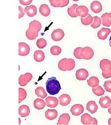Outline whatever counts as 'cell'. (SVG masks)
Here are the masks:
<instances>
[{
    "instance_id": "obj_1",
    "label": "cell",
    "mask_w": 111,
    "mask_h": 125,
    "mask_svg": "<svg viewBox=\"0 0 111 125\" xmlns=\"http://www.w3.org/2000/svg\"><path fill=\"white\" fill-rule=\"evenodd\" d=\"M46 87L47 92L51 95L58 94L61 90L60 83L57 78L54 77L49 78L46 83Z\"/></svg>"
},
{
    "instance_id": "obj_2",
    "label": "cell",
    "mask_w": 111,
    "mask_h": 125,
    "mask_svg": "<svg viewBox=\"0 0 111 125\" xmlns=\"http://www.w3.org/2000/svg\"><path fill=\"white\" fill-rule=\"evenodd\" d=\"M42 28L41 23L37 20H34L30 22L28 29L32 34H36L38 33Z\"/></svg>"
},
{
    "instance_id": "obj_3",
    "label": "cell",
    "mask_w": 111,
    "mask_h": 125,
    "mask_svg": "<svg viewBox=\"0 0 111 125\" xmlns=\"http://www.w3.org/2000/svg\"><path fill=\"white\" fill-rule=\"evenodd\" d=\"M94 51L90 47H85L82 48L81 51V55L82 59L85 60H90L94 55Z\"/></svg>"
},
{
    "instance_id": "obj_4",
    "label": "cell",
    "mask_w": 111,
    "mask_h": 125,
    "mask_svg": "<svg viewBox=\"0 0 111 125\" xmlns=\"http://www.w3.org/2000/svg\"><path fill=\"white\" fill-rule=\"evenodd\" d=\"M32 74L30 73H26L24 74H22L19 78V84L21 86L26 85L28 82L32 79Z\"/></svg>"
},
{
    "instance_id": "obj_5",
    "label": "cell",
    "mask_w": 111,
    "mask_h": 125,
    "mask_svg": "<svg viewBox=\"0 0 111 125\" xmlns=\"http://www.w3.org/2000/svg\"><path fill=\"white\" fill-rule=\"evenodd\" d=\"M19 55L25 56L28 55L30 52L29 46L25 42H19Z\"/></svg>"
},
{
    "instance_id": "obj_6",
    "label": "cell",
    "mask_w": 111,
    "mask_h": 125,
    "mask_svg": "<svg viewBox=\"0 0 111 125\" xmlns=\"http://www.w3.org/2000/svg\"><path fill=\"white\" fill-rule=\"evenodd\" d=\"M65 36L64 31L60 29L55 30L51 34V38L54 41H59L62 40Z\"/></svg>"
},
{
    "instance_id": "obj_7",
    "label": "cell",
    "mask_w": 111,
    "mask_h": 125,
    "mask_svg": "<svg viewBox=\"0 0 111 125\" xmlns=\"http://www.w3.org/2000/svg\"><path fill=\"white\" fill-rule=\"evenodd\" d=\"M88 71L84 68L78 69L76 72V77L78 80L84 81L88 77Z\"/></svg>"
},
{
    "instance_id": "obj_8",
    "label": "cell",
    "mask_w": 111,
    "mask_h": 125,
    "mask_svg": "<svg viewBox=\"0 0 111 125\" xmlns=\"http://www.w3.org/2000/svg\"><path fill=\"white\" fill-rule=\"evenodd\" d=\"M84 111V108L81 104H77L72 106L70 111L74 116H78L82 114Z\"/></svg>"
},
{
    "instance_id": "obj_9",
    "label": "cell",
    "mask_w": 111,
    "mask_h": 125,
    "mask_svg": "<svg viewBox=\"0 0 111 125\" xmlns=\"http://www.w3.org/2000/svg\"><path fill=\"white\" fill-rule=\"evenodd\" d=\"M76 13L77 16L81 17H85L88 15V8L84 5L78 6L76 9Z\"/></svg>"
},
{
    "instance_id": "obj_10",
    "label": "cell",
    "mask_w": 111,
    "mask_h": 125,
    "mask_svg": "<svg viewBox=\"0 0 111 125\" xmlns=\"http://www.w3.org/2000/svg\"><path fill=\"white\" fill-rule=\"evenodd\" d=\"M100 66L102 72H109L111 69V61L107 59H102L100 62Z\"/></svg>"
},
{
    "instance_id": "obj_11",
    "label": "cell",
    "mask_w": 111,
    "mask_h": 125,
    "mask_svg": "<svg viewBox=\"0 0 111 125\" xmlns=\"http://www.w3.org/2000/svg\"><path fill=\"white\" fill-rule=\"evenodd\" d=\"M59 103L60 105L62 106H66L69 104L71 98L69 95L67 94H63L59 97Z\"/></svg>"
},
{
    "instance_id": "obj_12",
    "label": "cell",
    "mask_w": 111,
    "mask_h": 125,
    "mask_svg": "<svg viewBox=\"0 0 111 125\" xmlns=\"http://www.w3.org/2000/svg\"><path fill=\"white\" fill-rule=\"evenodd\" d=\"M46 105L50 108H55L58 104V100L55 97H48L45 100Z\"/></svg>"
},
{
    "instance_id": "obj_13",
    "label": "cell",
    "mask_w": 111,
    "mask_h": 125,
    "mask_svg": "<svg viewBox=\"0 0 111 125\" xmlns=\"http://www.w3.org/2000/svg\"><path fill=\"white\" fill-rule=\"evenodd\" d=\"M111 32L110 29L102 28L97 32V36L100 40H105L107 39Z\"/></svg>"
},
{
    "instance_id": "obj_14",
    "label": "cell",
    "mask_w": 111,
    "mask_h": 125,
    "mask_svg": "<svg viewBox=\"0 0 111 125\" xmlns=\"http://www.w3.org/2000/svg\"><path fill=\"white\" fill-rule=\"evenodd\" d=\"M90 9L94 13H99L102 9V7L100 2L98 1H94L90 4Z\"/></svg>"
},
{
    "instance_id": "obj_15",
    "label": "cell",
    "mask_w": 111,
    "mask_h": 125,
    "mask_svg": "<svg viewBox=\"0 0 111 125\" xmlns=\"http://www.w3.org/2000/svg\"><path fill=\"white\" fill-rule=\"evenodd\" d=\"M99 103L102 108H109L111 104V99L107 96L102 97L100 98Z\"/></svg>"
},
{
    "instance_id": "obj_16",
    "label": "cell",
    "mask_w": 111,
    "mask_h": 125,
    "mask_svg": "<svg viewBox=\"0 0 111 125\" xmlns=\"http://www.w3.org/2000/svg\"><path fill=\"white\" fill-rule=\"evenodd\" d=\"M25 12L29 17H33L37 13V9L36 6L32 5L26 7L25 8Z\"/></svg>"
},
{
    "instance_id": "obj_17",
    "label": "cell",
    "mask_w": 111,
    "mask_h": 125,
    "mask_svg": "<svg viewBox=\"0 0 111 125\" xmlns=\"http://www.w3.org/2000/svg\"><path fill=\"white\" fill-rule=\"evenodd\" d=\"M70 120V117L68 114H63L60 116L57 125H68Z\"/></svg>"
},
{
    "instance_id": "obj_18",
    "label": "cell",
    "mask_w": 111,
    "mask_h": 125,
    "mask_svg": "<svg viewBox=\"0 0 111 125\" xmlns=\"http://www.w3.org/2000/svg\"><path fill=\"white\" fill-rule=\"evenodd\" d=\"M98 106L94 101H90L87 103L86 109L88 112L91 114L95 113L98 110Z\"/></svg>"
},
{
    "instance_id": "obj_19",
    "label": "cell",
    "mask_w": 111,
    "mask_h": 125,
    "mask_svg": "<svg viewBox=\"0 0 111 125\" xmlns=\"http://www.w3.org/2000/svg\"><path fill=\"white\" fill-rule=\"evenodd\" d=\"M30 114V109L26 105H23L19 107V114L22 117H25L28 116Z\"/></svg>"
},
{
    "instance_id": "obj_20",
    "label": "cell",
    "mask_w": 111,
    "mask_h": 125,
    "mask_svg": "<svg viewBox=\"0 0 111 125\" xmlns=\"http://www.w3.org/2000/svg\"><path fill=\"white\" fill-rule=\"evenodd\" d=\"M46 118L49 120L55 119L58 116V113L56 110H47L45 113Z\"/></svg>"
},
{
    "instance_id": "obj_21",
    "label": "cell",
    "mask_w": 111,
    "mask_h": 125,
    "mask_svg": "<svg viewBox=\"0 0 111 125\" xmlns=\"http://www.w3.org/2000/svg\"><path fill=\"white\" fill-rule=\"evenodd\" d=\"M39 12L42 15L47 17L50 14L51 10L47 4H43L40 7Z\"/></svg>"
},
{
    "instance_id": "obj_22",
    "label": "cell",
    "mask_w": 111,
    "mask_h": 125,
    "mask_svg": "<svg viewBox=\"0 0 111 125\" xmlns=\"http://www.w3.org/2000/svg\"><path fill=\"white\" fill-rule=\"evenodd\" d=\"M34 58L38 62H42L45 59L44 53L42 50H37L34 52Z\"/></svg>"
},
{
    "instance_id": "obj_23",
    "label": "cell",
    "mask_w": 111,
    "mask_h": 125,
    "mask_svg": "<svg viewBox=\"0 0 111 125\" xmlns=\"http://www.w3.org/2000/svg\"><path fill=\"white\" fill-rule=\"evenodd\" d=\"M46 103L43 100L41 99L37 98L35 99L34 102V108L37 110H42L45 107Z\"/></svg>"
},
{
    "instance_id": "obj_24",
    "label": "cell",
    "mask_w": 111,
    "mask_h": 125,
    "mask_svg": "<svg viewBox=\"0 0 111 125\" xmlns=\"http://www.w3.org/2000/svg\"><path fill=\"white\" fill-rule=\"evenodd\" d=\"M93 118L87 113L83 114L81 116V122L84 125H90L93 122Z\"/></svg>"
},
{
    "instance_id": "obj_25",
    "label": "cell",
    "mask_w": 111,
    "mask_h": 125,
    "mask_svg": "<svg viewBox=\"0 0 111 125\" xmlns=\"http://www.w3.org/2000/svg\"><path fill=\"white\" fill-rule=\"evenodd\" d=\"M75 66V60L72 59H67L65 64V68L66 71H70L73 70Z\"/></svg>"
},
{
    "instance_id": "obj_26",
    "label": "cell",
    "mask_w": 111,
    "mask_h": 125,
    "mask_svg": "<svg viewBox=\"0 0 111 125\" xmlns=\"http://www.w3.org/2000/svg\"><path fill=\"white\" fill-rule=\"evenodd\" d=\"M87 82L89 86L94 88L96 87L99 85L100 81L97 77L95 76H92L87 81Z\"/></svg>"
},
{
    "instance_id": "obj_27",
    "label": "cell",
    "mask_w": 111,
    "mask_h": 125,
    "mask_svg": "<svg viewBox=\"0 0 111 125\" xmlns=\"http://www.w3.org/2000/svg\"><path fill=\"white\" fill-rule=\"evenodd\" d=\"M35 93L36 95L41 98H45L47 96V94L45 91L43 87H39L35 90Z\"/></svg>"
},
{
    "instance_id": "obj_28",
    "label": "cell",
    "mask_w": 111,
    "mask_h": 125,
    "mask_svg": "<svg viewBox=\"0 0 111 125\" xmlns=\"http://www.w3.org/2000/svg\"><path fill=\"white\" fill-rule=\"evenodd\" d=\"M78 5L77 4H73L72 6L68 8V15L72 17H77V16L76 13V9Z\"/></svg>"
},
{
    "instance_id": "obj_29",
    "label": "cell",
    "mask_w": 111,
    "mask_h": 125,
    "mask_svg": "<svg viewBox=\"0 0 111 125\" xmlns=\"http://www.w3.org/2000/svg\"><path fill=\"white\" fill-rule=\"evenodd\" d=\"M81 23L83 25L87 26L92 24L93 22V17L90 15V14H88V15L86 17H81Z\"/></svg>"
},
{
    "instance_id": "obj_30",
    "label": "cell",
    "mask_w": 111,
    "mask_h": 125,
    "mask_svg": "<svg viewBox=\"0 0 111 125\" xmlns=\"http://www.w3.org/2000/svg\"><path fill=\"white\" fill-rule=\"evenodd\" d=\"M101 23V20L100 17L97 16H94L93 17V23L90 25L91 27L94 29L100 27Z\"/></svg>"
},
{
    "instance_id": "obj_31",
    "label": "cell",
    "mask_w": 111,
    "mask_h": 125,
    "mask_svg": "<svg viewBox=\"0 0 111 125\" xmlns=\"http://www.w3.org/2000/svg\"><path fill=\"white\" fill-rule=\"evenodd\" d=\"M92 90L93 93L97 96L103 95L105 93V91L102 89L101 86L98 85L96 87L92 88Z\"/></svg>"
},
{
    "instance_id": "obj_32",
    "label": "cell",
    "mask_w": 111,
    "mask_h": 125,
    "mask_svg": "<svg viewBox=\"0 0 111 125\" xmlns=\"http://www.w3.org/2000/svg\"><path fill=\"white\" fill-rule=\"evenodd\" d=\"M27 96V93L25 90L22 88H19V103L24 100L26 98Z\"/></svg>"
},
{
    "instance_id": "obj_33",
    "label": "cell",
    "mask_w": 111,
    "mask_h": 125,
    "mask_svg": "<svg viewBox=\"0 0 111 125\" xmlns=\"http://www.w3.org/2000/svg\"><path fill=\"white\" fill-rule=\"evenodd\" d=\"M51 54L53 55H58L62 52V49L59 46H53L50 49Z\"/></svg>"
},
{
    "instance_id": "obj_34",
    "label": "cell",
    "mask_w": 111,
    "mask_h": 125,
    "mask_svg": "<svg viewBox=\"0 0 111 125\" xmlns=\"http://www.w3.org/2000/svg\"><path fill=\"white\" fill-rule=\"evenodd\" d=\"M47 41L43 38H40L37 40L36 42V45L38 48L40 49H43L47 46Z\"/></svg>"
},
{
    "instance_id": "obj_35",
    "label": "cell",
    "mask_w": 111,
    "mask_h": 125,
    "mask_svg": "<svg viewBox=\"0 0 111 125\" xmlns=\"http://www.w3.org/2000/svg\"><path fill=\"white\" fill-rule=\"evenodd\" d=\"M107 13H104L101 16V23L103 26L105 27H109L110 26V25L108 23L107 20Z\"/></svg>"
},
{
    "instance_id": "obj_36",
    "label": "cell",
    "mask_w": 111,
    "mask_h": 125,
    "mask_svg": "<svg viewBox=\"0 0 111 125\" xmlns=\"http://www.w3.org/2000/svg\"><path fill=\"white\" fill-rule=\"evenodd\" d=\"M67 59H66V58H64V59H61L59 62L58 68L60 70L65 71V72L66 71L65 68V63L66 62Z\"/></svg>"
},
{
    "instance_id": "obj_37",
    "label": "cell",
    "mask_w": 111,
    "mask_h": 125,
    "mask_svg": "<svg viewBox=\"0 0 111 125\" xmlns=\"http://www.w3.org/2000/svg\"><path fill=\"white\" fill-rule=\"evenodd\" d=\"M82 48L77 47L76 48L74 51V55L75 57L78 59H82V58L81 55V51Z\"/></svg>"
},
{
    "instance_id": "obj_38",
    "label": "cell",
    "mask_w": 111,
    "mask_h": 125,
    "mask_svg": "<svg viewBox=\"0 0 111 125\" xmlns=\"http://www.w3.org/2000/svg\"><path fill=\"white\" fill-rule=\"evenodd\" d=\"M38 35V33L36 34H33L31 33L29 31L28 29L26 31V36L27 39L28 40H34L36 39V38L37 37Z\"/></svg>"
},
{
    "instance_id": "obj_39",
    "label": "cell",
    "mask_w": 111,
    "mask_h": 125,
    "mask_svg": "<svg viewBox=\"0 0 111 125\" xmlns=\"http://www.w3.org/2000/svg\"><path fill=\"white\" fill-rule=\"evenodd\" d=\"M49 2L50 3L51 6H53L54 8L60 7L62 4V0H50Z\"/></svg>"
},
{
    "instance_id": "obj_40",
    "label": "cell",
    "mask_w": 111,
    "mask_h": 125,
    "mask_svg": "<svg viewBox=\"0 0 111 125\" xmlns=\"http://www.w3.org/2000/svg\"><path fill=\"white\" fill-rule=\"evenodd\" d=\"M103 86L106 91L108 92H111V80L105 81Z\"/></svg>"
},
{
    "instance_id": "obj_41",
    "label": "cell",
    "mask_w": 111,
    "mask_h": 125,
    "mask_svg": "<svg viewBox=\"0 0 111 125\" xmlns=\"http://www.w3.org/2000/svg\"><path fill=\"white\" fill-rule=\"evenodd\" d=\"M102 76H103L104 78H109L111 77V69L107 72H102Z\"/></svg>"
},
{
    "instance_id": "obj_42",
    "label": "cell",
    "mask_w": 111,
    "mask_h": 125,
    "mask_svg": "<svg viewBox=\"0 0 111 125\" xmlns=\"http://www.w3.org/2000/svg\"><path fill=\"white\" fill-rule=\"evenodd\" d=\"M19 19H20L22 17H23L24 16L25 13L24 11V9H23V8H22L20 6L19 7Z\"/></svg>"
},
{
    "instance_id": "obj_43",
    "label": "cell",
    "mask_w": 111,
    "mask_h": 125,
    "mask_svg": "<svg viewBox=\"0 0 111 125\" xmlns=\"http://www.w3.org/2000/svg\"><path fill=\"white\" fill-rule=\"evenodd\" d=\"M32 2V0H20L19 2L21 4L23 5H28L29 4H31Z\"/></svg>"
},
{
    "instance_id": "obj_44",
    "label": "cell",
    "mask_w": 111,
    "mask_h": 125,
    "mask_svg": "<svg viewBox=\"0 0 111 125\" xmlns=\"http://www.w3.org/2000/svg\"><path fill=\"white\" fill-rule=\"evenodd\" d=\"M69 3V0H62V4L60 8H62L64 7L65 6L68 5Z\"/></svg>"
},
{
    "instance_id": "obj_45",
    "label": "cell",
    "mask_w": 111,
    "mask_h": 125,
    "mask_svg": "<svg viewBox=\"0 0 111 125\" xmlns=\"http://www.w3.org/2000/svg\"><path fill=\"white\" fill-rule=\"evenodd\" d=\"M107 20L109 25L111 26V12L108 13L107 15Z\"/></svg>"
},
{
    "instance_id": "obj_46",
    "label": "cell",
    "mask_w": 111,
    "mask_h": 125,
    "mask_svg": "<svg viewBox=\"0 0 111 125\" xmlns=\"http://www.w3.org/2000/svg\"><path fill=\"white\" fill-rule=\"evenodd\" d=\"M98 124L97 123V121L95 118H93V122L91 123V125H97Z\"/></svg>"
},
{
    "instance_id": "obj_47",
    "label": "cell",
    "mask_w": 111,
    "mask_h": 125,
    "mask_svg": "<svg viewBox=\"0 0 111 125\" xmlns=\"http://www.w3.org/2000/svg\"><path fill=\"white\" fill-rule=\"evenodd\" d=\"M108 112L109 113V114H111V106H109V108L108 109Z\"/></svg>"
},
{
    "instance_id": "obj_48",
    "label": "cell",
    "mask_w": 111,
    "mask_h": 125,
    "mask_svg": "<svg viewBox=\"0 0 111 125\" xmlns=\"http://www.w3.org/2000/svg\"><path fill=\"white\" fill-rule=\"evenodd\" d=\"M108 124L109 125H111V117L108 120Z\"/></svg>"
},
{
    "instance_id": "obj_49",
    "label": "cell",
    "mask_w": 111,
    "mask_h": 125,
    "mask_svg": "<svg viewBox=\"0 0 111 125\" xmlns=\"http://www.w3.org/2000/svg\"><path fill=\"white\" fill-rule=\"evenodd\" d=\"M109 45L111 47V36H110V39H109Z\"/></svg>"
}]
</instances>
